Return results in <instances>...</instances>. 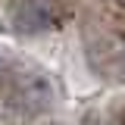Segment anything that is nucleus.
Returning <instances> with one entry per match:
<instances>
[{"label": "nucleus", "mask_w": 125, "mask_h": 125, "mask_svg": "<svg viewBox=\"0 0 125 125\" xmlns=\"http://www.w3.org/2000/svg\"><path fill=\"white\" fill-rule=\"evenodd\" d=\"M6 22L16 34H44L56 25V6L50 0H13Z\"/></svg>", "instance_id": "nucleus-1"}, {"label": "nucleus", "mask_w": 125, "mask_h": 125, "mask_svg": "<svg viewBox=\"0 0 125 125\" xmlns=\"http://www.w3.org/2000/svg\"><path fill=\"white\" fill-rule=\"evenodd\" d=\"M22 100H25V106L28 109H47L50 106V100H53V88H50V81L44 75H31L22 81Z\"/></svg>", "instance_id": "nucleus-2"}, {"label": "nucleus", "mask_w": 125, "mask_h": 125, "mask_svg": "<svg viewBox=\"0 0 125 125\" xmlns=\"http://www.w3.org/2000/svg\"><path fill=\"white\" fill-rule=\"evenodd\" d=\"M119 125H125V116H122V122H119Z\"/></svg>", "instance_id": "nucleus-3"}]
</instances>
